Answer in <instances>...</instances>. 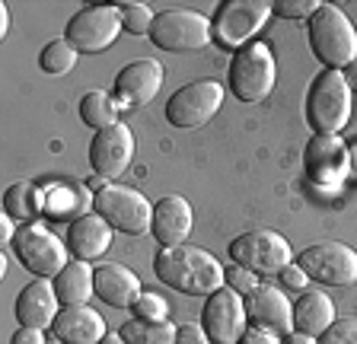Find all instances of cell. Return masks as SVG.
<instances>
[{
	"instance_id": "cell-33",
	"label": "cell",
	"mask_w": 357,
	"mask_h": 344,
	"mask_svg": "<svg viewBox=\"0 0 357 344\" xmlns=\"http://www.w3.org/2000/svg\"><path fill=\"white\" fill-rule=\"evenodd\" d=\"M271 10H275L278 16H287V19H310L316 10H319V3L316 0H278V3H271Z\"/></svg>"
},
{
	"instance_id": "cell-34",
	"label": "cell",
	"mask_w": 357,
	"mask_h": 344,
	"mask_svg": "<svg viewBox=\"0 0 357 344\" xmlns=\"http://www.w3.org/2000/svg\"><path fill=\"white\" fill-rule=\"evenodd\" d=\"M227 287L236 293H249L259 287V274H252L249 268H239V265H233V268H227Z\"/></svg>"
},
{
	"instance_id": "cell-13",
	"label": "cell",
	"mask_w": 357,
	"mask_h": 344,
	"mask_svg": "<svg viewBox=\"0 0 357 344\" xmlns=\"http://www.w3.org/2000/svg\"><path fill=\"white\" fill-rule=\"evenodd\" d=\"M201 325L208 331L211 344H239L245 335V299L230 287H220L204 299L201 309Z\"/></svg>"
},
{
	"instance_id": "cell-20",
	"label": "cell",
	"mask_w": 357,
	"mask_h": 344,
	"mask_svg": "<svg viewBox=\"0 0 357 344\" xmlns=\"http://www.w3.org/2000/svg\"><path fill=\"white\" fill-rule=\"evenodd\" d=\"M192 204L185 198L178 195H166L156 201L153 208V224H150V233L153 240L160 242V249H169V246H182L192 233Z\"/></svg>"
},
{
	"instance_id": "cell-30",
	"label": "cell",
	"mask_w": 357,
	"mask_h": 344,
	"mask_svg": "<svg viewBox=\"0 0 357 344\" xmlns=\"http://www.w3.org/2000/svg\"><path fill=\"white\" fill-rule=\"evenodd\" d=\"M121 10V29H128L131 36H150V26H153V10L147 3H119Z\"/></svg>"
},
{
	"instance_id": "cell-7",
	"label": "cell",
	"mask_w": 357,
	"mask_h": 344,
	"mask_svg": "<svg viewBox=\"0 0 357 344\" xmlns=\"http://www.w3.org/2000/svg\"><path fill=\"white\" fill-rule=\"evenodd\" d=\"M275 13L271 3L265 0H227L220 3L211 19L214 26V42L227 52H239L249 42H255L259 29L268 23V16Z\"/></svg>"
},
{
	"instance_id": "cell-28",
	"label": "cell",
	"mask_w": 357,
	"mask_h": 344,
	"mask_svg": "<svg viewBox=\"0 0 357 344\" xmlns=\"http://www.w3.org/2000/svg\"><path fill=\"white\" fill-rule=\"evenodd\" d=\"M176 329L169 319L166 322H144V319H128L119 329L125 344H176Z\"/></svg>"
},
{
	"instance_id": "cell-2",
	"label": "cell",
	"mask_w": 357,
	"mask_h": 344,
	"mask_svg": "<svg viewBox=\"0 0 357 344\" xmlns=\"http://www.w3.org/2000/svg\"><path fill=\"white\" fill-rule=\"evenodd\" d=\"M306 38L316 61L326 64V70H344L357 61V29L351 26L344 10H338L335 3H319V10L310 16Z\"/></svg>"
},
{
	"instance_id": "cell-22",
	"label": "cell",
	"mask_w": 357,
	"mask_h": 344,
	"mask_svg": "<svg viewBox=\"0 0 357 344\" xmlns=\"http://www.w3.org/2000/svg\"><path fill=\"white\" fill-rule=\"evenodd\" d=\"M112 246V226L99 214H83L67 226V252L77 255V262H96Z\"/></svg>"
},
{
	"instance_id": "cell-27",
	"label": "cell",
	"mask_w": 357,
	"mask_h": 344,
	"mask_svg": "<svg viewBox=\"0 0 357 344\" xmlns=\"http://www.w3.org/2000/svg\"><path fill=\"white\" fill-rule=\"evenodd\" d=\"M80 121L86 127H93V131H102V127L115 125L119 121V102H115V96L102 90H89L80 99Z\"/></svg>"
},
{
	"instance_id": "cell-40",
	"label": "cell",
	"mask_w": 357,
	"mask_h": 344,
	"mask_svg": "<svg viewBox=\"0 0 357 344\" xmlns=\"http://www.w3.org/2000/svg\"><path fill=\"white\" fill-rule=\"evenodd\" d=\"M0 236H3V242H13L16 240V233H13V220L3 214V220H0Z\"/></svg>"
},
{
	"instance_id": "cell-26",
	"label": "cell",
	"mask_w": 357,
	"mask_h": 344,
	"mask_svg": "<svg viewBox=\"0 0 357 344\" xmlns=\"http://www.w3.org/2000/svg\"><path fill=\"white\" fill-rule=\"evenodd\" d=\"M54 293H58L61 306H86V299L96 297V287H93V268H89V262L67 265V268L54 277Z\"/></svg>"
},
{
	"instance_id": "cell-4",
	"label": "cell",
	"mask_w": 357,
	"mask_h": 344,
	"mask_svg": "<svg viewBox=\"0 0 357 344\" xmlns=\"http://www.w3.org/2000/svg\"><path fill=\"white\" fill-rule=\"evenodd\" d=\"M227 80H230V93L239 102H261L275 90L278 80V64L271 48L265 42H249L245 48L233 52Z\"/></svg>"
},
{
	"instance_id": "cell-32",
	"label": "cell",
	"mask_w": 357,
	"mask_h": 344,
	"mask_svg": "<svg viewBox=\"0 0 357 344\" xmlns=\"http://www.w3.org/2000/svg\"><path fill=\"white\" fill-rule=\"evenodd\" d=\"M316 341L319 344H357V315H342V319H335Z\"/></svg>"
},
{
	"instance_id": "cell-43",
	"label": "cell",
	"mask_w": 357,
	"mask_h": 344,
	"mask_svg": "<svg viewBox=\"0 0 357 344\" xmlns=\"http://www.w3.org/2000/svg\"><path fill=\"white\" fill-rule=\"evenodd\" d=\"M99 344H125V338H121V335H112V331H109V335H105Z\"/></svg>"
},
{
	"instance_id": "cell-5",
	"label": "cell",
	"mask_w": 357,
	"mask_h": 344,
	"mask_svg": "<svg viewBox=\"0 0 357 344\" xmlns=\"http://www.w3.org/2000/svg\"><path fill=\"white\" fill-rule=\"evenodd\" d=\"M150 42L172 54L201 52L208 42H214V26L198 10H160L150 26Z\"/></svg>"
},
{
	"instance_id": "cell-36",
	"label": "cell",
	"mask_w": 357,
	"mask_h": 344,
	"mask_svg": "<svg viewBox=\"0 0 357 344\" xmlns=\"http://www.w3.org/2000/svg\"><path fill=\"white\" fill-rule=\"evenodd\" d=\"M278 277H281V281H284V287H290V290H303V287H306V281H310V277H306V271L300 268V265H294V262H290L287 268H284Z\"/></svg>"
},
{
	"instance_id": "cell-6",
	"label": "cell",
	"mask_w": 357,
	"mask_h": 344,
	"mask_svg": "<svg viewBox=\"0 0 357 344\" xmlns=\"http://www.w3.org/2000/svg\"><path fill=\"white\" fill-rule=\"evenodd\" d=\"M93 214H99L112 230L128 233V236H144V233H150V224H153V204L141 191L119 185V182H109L102 191H96Z\"/></svg>"
},
{
	"instance_id": "cell-25",
	"label": "cell",
	"mask_w": 357,
	"mask_h": 344,
	"mask_svg": "<svg viewBox=\"0 0 357 344\" xmlns=\"http://www.w3.org/2000/svg\"><path fill=\"white\" fill-rule=\"evenodd\" d=\"M3 214H7L13 224H36L45 214V191L32 182H13V185L3 191Z\"/></svg>"
},
{
	"instance_id": "cell-3",
	"label": "cell",
	"mask_w": 357,
	"mask_h": 344,
	"mask_svg": "<svg viewBox=\"0 0 357 344\" xmlns=\"http://www.w3.org/2000/svg\"><path fill=\"white\" fill-rule=\"evenodd\" d=\"M351 121V86L342 70H322L306 93V125L316 134H338Z\"/></svg>"
},
{
	"instance_id": "cell-24",
	"label": "cell",
	"mask_w": 357,
	"mask_h": 344,
	"mask_svg": "<svg viewBox=\"0 0 357 344\" xmlns=\"http://www.w3.org/2000/svg\"><path fill=\"white\" fill-rule=\"evenodd\" d=\"M335 322V303L328 293L310 290L294 303V331L310 338H319Z\"/></svg>"
},
{
	"instance_id": "cell-10",
	"label": "cell",
	"mask_w": 357,
	"mask_h": 344,
	"mask_svg": "<svg viewBox=\"0 0 357 344\" xmlns=\"http://www.w3.org/2000/svg\"><path fill=\"white\" fill-rule=\"evenodd\" d=\"M223 96H227V90L217 80H192L185 86H178L169 96V102H166V121L172 127H182V131L208 125L220 112Z\"/></svg>"
},
{
	"instance_id": "cell-29",
	"label": "cell",
	"mask_w": 357,
	"mask_h": 344,
	"mask_svg": "<svg viewBox=\"0 0 357 344\" xmlns=\"http://www.w3.org/2000/svg\"><path fill=\"white\" fill-rule=\"evenodd\" d=\"M77 54L80 52H77L67 38H54V42H48V45L42 48V54H38V68L52 77H64L74 70Z\"/></svg>"
},
{
	"instance_id": "cell-31",
	"label": "cell",
	"mask_w": 357,
	"mask_h": 344,
	"mask_svg": "<svg viewBox=\"0 0 357 344\" xmlns=\"http://www.w3.org/2000/svg\"><path fill=\"white\" fill-rule=\"evenodd\" d=\"M131 313H134V319H144V322H166L169 306H166V299L156 290H144L137 297V303L131 306Z\"/></svg>"
},
{
	"instance_id": "cell-16",
	"label": "cell",
	"mask_w": 357,
	"mask_h": 344,
	"mask_svg": "<svg viewBox=\"0 0 357 344\" xmlns=\"http://www.w3.org/2000/svg\"><path fill=\"white\" fill-rule=\"evenodd\" d=\"M160 86H163V64L153 58H137L115 74L112 96H115L119 109H144L156 99Z\"/></svg>"
},
{
	"instance_id": "cell-18",
	"label": "cell",
	"mask_w": 357,
	"mask_h": 344,
	"mask_svg": "<svg viewBox=\"0 0 357 344\" xmlns=\"http://www.w3.org/2000/svg\"><path fill=\"white\" fill-rule=\"evenodd\" d=\"M16 322L26 325V329H52L54 319H58V293H54V284L48 277H36L32 284H26L20 290L13 303Z\"/></svg>"
},
{
	"instance_id": "cell-35",
	"label": "cell",
	"mask_w": 357,
	"mask_h": 344,
	"mask_svg": "<svg viewBox=\"0 0 357 344\" xmlns=\"http://www.w3.org/2000/svg\"><path fill=\"white\" fill-rule=\"evenodd\" d=\"M176 344H211L204 325H195V322H185L176 329Z\"/></svg>"
},
{
	"instance_id": "cell-15",
	"label": "cell",
	"mask_w": 357,
	"mask_h": 344,
	"mask_svg": "<svg viewBox=\"0 0 357 344\" xmlns=\"http://www.w3.org/2000/svg\"><path fill=\"white\" fill-rule=\"evenodd\" d=\"M131 159H134V134L131 127L121 125V121L96 131L93 141H89V166L105 182L119 179L121 172L131 169Z\"/></svg>"
},
{
	"instance_id": "cell-1",
	"label": "cell",
	"mask_w": 357,
	"mask_h": 344,
	"mask_svg": "<svg viewBox=\"0 0 357 344\" xmlns=\"http://www.w3.org/2000/svg\"><path fill=\"white\" fill-rule=\"evenodd\" d=\"M153 274L160 284L185 297H211L227 284V268L208 249L188 246V242L160 249L153 255Z\"/></svg>"
},
{
	"instance_id": "cell-11",
	"label": "cell",
	"mask_w": 357,
	"mask_h": 344,
	"mask_svg": "<svg viewBox=\"0 0 357 344\" xmlns=\"http://www.w3.org/2000/svg\"><path fill=\"white\" fill-rule=\"evenodd\" d=\"M26 271L36 277H58L67 268V246L42 224H26L16 230V240L10 242Z\"/></svg>"
},
{
	"instance_id": "cell-19",
	"label": "cell",
	"mask_w": 357,
	"mask_h": 344,
	"mask_svg": "<svg viewBox=\"0 0 357 344\" xmlns=\"http://www.w3.org/2000/svg\"><path fill=\"white\" fill-rule=\"evenodd\" d=\"M93 287H96V297L112 309H131L144 293L141 277L119 262L96 265L93 268Z\"/></svg>"
},
{
	"instance_id": "cell-9",
	"label": "cell",
	"mask_w": 357,
	"mask_h": 344,
	"mask_svg": "<svg viewBox=\"0 0 357 344\" xmlns=\"http://www.w3.org/2000/svg\"><path fill=\"white\" fill-rule=\"evenodd\" d=\"M233 265L249 268L252 274H281L290 265V242L275 230H249L239 233L227 246Z\"/></svg>"
},
{
	"instance_id": "cell-41",
	"label": "cell",
	"mask_w": 357,
	"mask_h": 344,
	"mask_svg": "<svg viewBox=\"0 0 357 344\" xmlns=\"http://www.w3.org/2000/svg\"><path fill=\"white\" fill-rule=\"evenodd\" d=\"M342 74H344V80H348L351 93H354V90H357V61H354V64H348V68H344Z\"/></svg>"
},
{
	"instance_id": "cell-42",
	"label": "cell",
	"mask_w": 357,
	"mask_h": 344,
	"mask_svg": "<svg viewBox=\"0 0 357 344\" xmlns=\"http://www.w3.org/2000/svg\"><path fill=\"white\" fill-rule=\"evenodd\" d=\"M7 29H10V10L7 3H0V36H7Z\"/></svg>"
},
{
	"instance_id": "cell-12",
	"label": "cell",
	"mask_w": 357,
	"mask_h": 344,
	"mask_svg": "<svg viewBox=\"0 0 357 344\" xmlns=\"http://www.w3.org/2000/svg\"><path fill=\"white\" fill-rule=\"evenodd\" d=\"M297 265L310 281L326 287H351L357 284V252L344 242H316L297 255Z\"/></svg>"
},
{
	"instance_id": "cell-8",
	"label": "cell",
	"mask_w": 357,
	"mask_h": 344,
	"mask_svg": "<svg viewBox=\"0 0 357 344\" xmlns=\"http://www.w3.org/2000/svg\"><path fill=\"white\" fill-rule=\"evenodd\" d=\"M121 32V10L112 3H89L80 7L64 26V38L80 54H99L115 45Z\"/></svg>"
},
{
	"instance_id": "cell-17",
	"label": "cell",
	"mask_w": 357,
	"mask_h": 344,
	"mask_svg": "<svg viewBox=\"0 0 357 344\" xmlns=\"http://www.w3.org/2000/svg\"><path fill=\"white\" fill-rule=\"evenodd\" d=\"M245 319L255 329H265L271 335H290L294 331V306L284 290L271 284H259L245 293Z\"/></svg>"
},
{
	"instance_id": "cell-23",
	"label": "cell",
	"mask_w": 357,
	"mask_h": 344,
	"mask_svg": "<svg viewBox=\"0 0 357 344\" xmlns=\"http://www.w3.org/2000/svg\"><path fill=\"white\" fill-rule=\"evenodd\" d=\"M93 198L86 185H48L45 188V214L54 224H74L83 214H93Z\"/></svg>"
},
{
	"instance_id": "cell-38",
	"label": "cell",
	"mask_w": 357,
	"mask_h": 344,
	"mask_svg": "<svg viewBox=\"0 0 357 344\" xmlns=\"http://www.w3.org/2000/svg\"><path fill=\"white\" fill-rule=\"evenodd\" d=\"M239 344H278V338L271 335V331H265V329H245V335H243V341Z\"/></svg>"
},
{
	"instance_id": "cell-14",
	"label": "cell",
	"mask_w": 357,
	"mask_h": 344,
	"mask_svg": "<svg viewBox=\"0 0 357 344\" xmlns=\"http://www.w3.org/2000/svg\"><path fill=\"white\" fill-rule=\"evenodd\" d=\"M303 166L316 188H335L351 172V150L338 134H316L303 150Z\"/></svg>"
},
{
	"instance_id": "cell-39",
	"label": "cell",
	"mask_w": 357,
	"mask_h": 344,
	"mask_svg": "<svg viewBox=\"0 0 357 344\" xmlns=\"http://www.w3.org/2000/svg\"><path fill=\"white\" fill-rule=\"evenodd\" d=\"M281 344H319V341L310 338V335H300V331H290V335H284Z\"/></svg>"
},
{
	"instance_id": "cell-37",
	"label": "cell",
	"mask_w": 357,
	"mask_h": 344,
	"mask_svg": "<svg viewBox=\"0 0 357 344\" xmlns=\"http://www.w3.org/2000/svg\"><path fill=\"white\" fill-rule=\"evenodd\" d=\"M10 344H45V331L42 329H26V325H20V329L10 335Z\"/></svg>"
},
{
	"instance_id": "cell-21",
	"label": "cell",
	"mask_w": 357,
	"mask_h": 344,
	"mask_svg": "<svg viewBox=\"0 0 357 344\" xmlns=\"http://www.w3.org/2000/svg\"><path fill=\"white\" fill-rule=\"evenodd\" d=\"M52 331L61 344H99L109 335L105 319L89 306H61Z\"/></svg>"
}]
</instances>
